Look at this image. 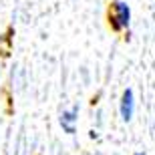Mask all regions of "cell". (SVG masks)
Here are the masks:
<instances>
[{"label":"cell","instance_id":"4","mask_svg":"<svg viewBox=\"0 0 155 155\" xmlns=\"http://www.w3.org/2000/svg\"><path fill=\"white\" fill-rule=\"evenodd\" d=\"M135 155H145V153H135Z\"/></svg>","mask_w":155,"mask_h":155},{"label":"cell","instance_id":"3","mask_svg":"<svg viewBox=\"0 0 155 155\" xmlns=\"http://www.w3.org/2000/svg\"><path fill=\"white\" fill-rule=\"evenodd\" d=\"M77 117H79V107H73V109H69V111H63V115H61V127H63L69 135L75 133Z\"/></svg>","mask_w":155,"mask_h":155},{"label":"cell","instance_id":"2","mask_svg":"<svg viewBox=\"0 0 155 155\" xmlns=\"http://www.w3.org/2000/svg\"><path fill=\"white\" fill-rule=\"evenodd\" d=\"M119 113H121V119L123 121H129L133 119V113H135V95H133L131 89H127L121 97V105H119Z\"/></svg>","mask_w":155,"mask_h":155},{"label":"cell","instance_id":"1","mask_svg":"<svg viewBox=\"0 0 155 155\" xmlns=\"http://www.w3.org/2000/svg\"><path fill=\"white\" fill-rule=\"evenodd\" d=\"M131 22V10H129V6L125 2H113V8H111V14H109V24L113 30H123L129 26Z\"/></svg>","mask_w":155,"mask_h":155}]
</instances>
